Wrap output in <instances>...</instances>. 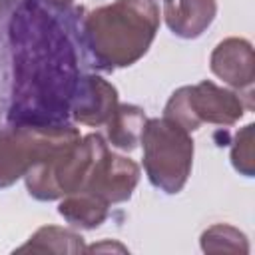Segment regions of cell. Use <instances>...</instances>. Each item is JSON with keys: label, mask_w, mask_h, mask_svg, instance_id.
I'll return each mask as SVG.
<instances>
[{"label": "cell", "mask_w": 255, "mask_h": 255, "mask_svg": "<svg viewBox=\"0 0 255 255\" xmlns=\"http://www.w3.org/2000/svg\"><path fill=\"white\" fill-rule=\"evenodd\" d=\"M38 0H20L6 24L10 124H62L78 84V56L70 34Z\"/></svg>", "instance_id": "6da1fadb"}, {"label": "cell", "mask_w": 255, "mask_h": 255, "mask_svg": "<svg viewBox=\"0 0 255 255\" xmlns=\"http://www.w3.org/2000/svg\"><path fill=\"white\" fill-rule=\"evenodd\" d=\"M159 30L155 0H114L84 12L76 28L92 66L104 72L128 68L141 60Z\"/></svg>", "instance_id": "7a4b0ae2"}, {"label": "cell", "mask_w": 255, "mask_h": 255, "mask_svg": "<svg viewBox=\"0 0 255 255\" xmlns=\"http://www.w3.org/2000/svg\"><path fill=\"white\" fill-rule=\"evenodd\" d=\"M139 143L149 183L167 195L179 193L193 167L195 145L191 133L167 118H147Z\"/></svg>", "instance_id": "3957f363"}, {"label": "cell", "mask_w": 255, "mask_h": 255, "mask_svg": "<svg viewBox=\"0 0 255 255\" xmlns=\"http://www.w3.org/2000/svg\"><path fill=\"white\" fill-rule=\"evenodd\" d=\"M80 137V129L68 122L0 128V189L14 185L36 163L66 149Z\"/></svg>", "instance_id": "277c9868"}, {"label": "cell", "mask_w": 255, "mask_h": 255, "mask_svg": "<svg viewBox=\"0 0 255 255\" xmlns=\"http://www.w3.org/2000/svg\"><path fill=\"white\" fill-rule=\"evenodd\" d=\"M108 151L100 133L82 135L66 149L36 163L26 175V189L38 201H56L64 195L82 191L96 161Z\"/></svg>", "instance_id": "5b68a950"}, {"label": "cell", "mask_w": 255, "mask_h": 255, "mask_svg": "<svg viewBox=\"0 0 255 255\" xmlns=\"http://www.w3.org/2000/svg\"><path fill=\"white\" fill-rule=\"evenodd\" d=\"M245 110L247 104L239 92L203 80L193 86L177 88L163 108V118L179 124L191 133L199 129L201 124L229 128L243 118Z\"/></svg>", "instance_id": "8992f818"}, {"label": "cell", "mask_w": 255, "mask_h": 255, "mask_svg": "<svg viewBox=\"0 0 255 255\" xmlns=\"http://www.w3.org/2000/svg\"><path fill=\"white\" fill-rule=\"evenodd\" d=\"M139 183V165L120 153L106 151L94 165L82 191L102 197L108 205L124 203Z\"/></svg>", "instance_id": "52a82bcc"}, {"label": "cell", "mask_w": 255, "mask_h": 255, "mask_svg": "<svg viewBox=\"0 0 255 255\" xmlns=\"http://www.w3.org/2000/svg\"><path fill=\"white\" fill-rule=\"evenodd\" d=\"M120 104L118 88L98 74L78 78L74 96L70 100V116L76 124L100 128L112 118Z\"/></svg>", "instance_id": "ba28073f"}, {"label": "cell", "mask_w": 255, "mask_h": 255, "mask_svg": "<svg viewBox=\"0 0 255 255\" xmlns=\"http://www.w3.org/2000/svg\"><path fill=\"white\" fill-rule=\"evenodd\" d=\"M209 68L227 86L237 92L245 90L251 96L255 80V58L249 40L237 36L221 40L209 56Z\"/></svg>", "instance_id": "9c48e42d"}, {"label": "cell", "mask_w": 255, "mask_h": 255, "mask_svg": "<svg viewBox=\"0 0 255 255\" xmlns=\"http://www.w3.org/2000/svg\"><path fill=\"white\" fill-rule=\"evenodd\" d=\"M217 16V0H163L169 32L183 40L199 38Z\"/></svg>", "instance_id": "30bf717a"}, {"label": "cell", "mask_w": 255, "mask_h": 255, "mask_svg": "<svg viewBox=\"0 0 255 255\" xmlns=\"http://www.w3.org/2000/svg\"><path fill=\"white\" fill-rule=\"evenodd\" d=\"M147 122L145 112L133 104H118L112 118L106 122V139L112 147L122 151H133L139 145L143 126Z\"/></svg>", "instance_id": "8fae6325"}, {"label": "cell", "mask_w": 255, "mask_h": 255, "mask_svg": "<svg viewBox=\"0 0 255 255\" xmlns=\"http://www.w3.org/2000/svg\"><path fill=\"white\" fill-rule=\"evenodd\" d=\"M58 213L72 225L80 229H98L110 215V205L90 193V191H76L64 195L58 203Z\"/></svg>", "instance_id": "7c38bea8"}, {"label": "cell", "mask_w": 255, "mask_h": 255, "mask_svg": "<svg viewBox=\"0 0 255 255\" xmlns=\"http://www.w3.org/2000/svg\"><path fill=\"white\" fill-rule=\"evenodd\" d=\"M16 253H86L84 237L68 227L44 225L36 229L30 239L16 249Z\"/></svg>", "instance_id": "4fadbf2b"}, {"label": "cell", "mask_w": 255, "mask_h": 255, "mask_svg": "<svg viewBox=\"0 0 255 255\" xmlns=\"http://www.w3.org/2000/svg\"><path fill=\"white\" fill-rule=\"evenodd\" d=\"M199 245H201L203 253H241V255H247L251 251L247 235L229 223L209 225L201 233Z\"/></svg>", "instance_id": "5bb4252c"}, {"label": "cell", "mask_w": 255, "mask_h": 255, "mask_svg": "<svg viewBox=\"0 0 255 255\" xmlns=\"http://www.w3.org/2000/svg\"><path fill=\"white\" fill-rule=\"evenodd\" d=\"M253 141H255V124H247L241 128L233 141H231V151L229 159L233 169L243 175V177H253L255 175V151H253Z\"/></svg>", "instance_id": "9a60e30c"}, {"label": "cell", "mask_w": 255, "mask_h": 255, "mask_svg": "<svg viewBox=\"0 0 255 255\" xmlns=\"http://www.w3.org/2000/svg\"><path fill=\"white\" fill-rule=\"evenodd\" d=\"M102 251L128 253V247H126V245H122L120 241H110V239H104V241L94 243V245H86V253H102Z\"/></svg>", "instance_id": "2e32d148"}, {"label": "cell", "mask_w": 255, "mask_h": 255, "mask_svg": "<svg viewBox=\"0 0 255 255\" xmlns=\"http://www.w3.org/2000/svg\"><path fill=\"white\" fill-rule=\"evenodd\" d=\"M38 2H42L44 6H48L50 10H56V12H66L72 4H74V0H38Z\"/></svg>", "instance_id": "e0dca14e"}, {"label": "cell", "mask_w": 255, "mask_h": 255, "mask_svg": "<svg viewBox=\"0 0 255 255\" xmlns=\"http://www.w3.org/2000/svg\"><path fill=\"white\" fill-rule=\"evenodd\" d=\"M16 2H18V0H0V22H2L6 16H10V12L16 8Z\"/></svg>", "instance_id": "ac0fdd59"}]
</instances>
